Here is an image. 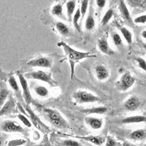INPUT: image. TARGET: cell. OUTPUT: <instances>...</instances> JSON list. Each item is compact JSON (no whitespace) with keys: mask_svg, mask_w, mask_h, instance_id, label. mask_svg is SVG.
<instances>
[{"mask_svg":"<svg viewBox=\"0 0 146 146\" xmlns=\"http://www.w3.org/2000/svg\"><path fill=\"white\" fill-rule=\"evenodd\" d=\"M58 46L62 47L63 48L65 54H66V57L68 58L70 65V69H71V79H73V78H74L75 64L78 62L84 59V58L95 57V56L92 55L91 52L78 51V50H76L75 49L72 48L68 44H66V42L63 41L59 42L58 43Z\"/></svg>","mask_w":146,"mask_h":146,"instance_id":"1","label":"cell"},{"mask_svg":"<svg viewBox=\"0 0 146 146\" xmlns=\"http://www.w3.org/2000/svg\"><path fill=\"white\" fill-rule=\"evenodd\" d=\"M44 112L46 113V115L50 123L54 127L60 129H66L70 127L68 122L57 110L51 109V108H46L44 110Z\"/></svg>","mask_w":146,"mask_h":146,"instance_id":"2","label":"cell"},{"mask_svg":"<svg viewBox=\"0 0 146 146\" xmlns=\"http://www.w3.org/2000/svg\"><path fill=\"white\" fill-rule=\"evenodd\" d=\"M73 99L79 104L94 103L100 101V99L96 95L86 91H78L72 94Z\"/></svg>","mask_w":146,"mask_h":146,"instance_id":"3","label":"cell"},{"mask_svg":"<svg viewBox=\"0 0 146 146\" xmlns=\"http://www.w3.org/2000/svg\"><path fill=\"white\" fill-rule=\"evenodd\" d=\"M27 77L28 78H32V79H35V80L45 82V83L50 85L52 86H55L57 85L56 82L55 81L53 78H52L51 74L42 71V70H38V71L29 73L27 75Z\"/></svg>","mask_w":146,"mask_h":146,"instance_id":"4","label":"cell"},{"mask_svg":"<svg viewBox=\"0 0 146 146\" xmlns=\"http://www.w3.org/2000/svg\"><path fill=\"white\" fill-rule=\"evenodd\" d=\"M25 110L27 113L29 115L30 120H31V122H32V124L35 126V127L37 129L40 130V131L42 132H48L49 131L50 129L48 126H47L45 123L42 122V121L40 120V118H39L36 114L33 112L31 108L29 106V105H25Z\"/></svg>","mask_w":146,"mask_h":146,"instance_id":"5","label":"cell"},{"mask_svg":"<svg viewBox=\"0 0 146 146\" xmlns=\"http://www.w3.org/2000/svg\"><path fill=\"white\" fill-rule=\"evenodd\" d=\"M18 79H19V81H20L21 86L22 90H23V100H24V101H25L27 105H29L30 103L32 102L33 99H32L31 91H30L29 88L27 78L21 72H18Z\"/></svg>","mask_w":146,"mask_h":146,"instance_id":"6","label":"cell"},{"mask_svg":"<svg viewBox=\"0 0 146 146\" xmlns=\"http://www.w3.org/2000/svg\"><path fill=\"white\" fill-rule=\"evenodd\" d=\"M135 82V78L131 76L129 72H126L123 73V75L121 76L118 85L121 91H126L132 86Z\"/></svg>","mask_w":146,"mask_h":146,"instance_id":"7","label":"cell"},{"mask_svg":"<svg viewBox=\"0 0 146 146\" xmlns=\"http://www.w3.org/2000/svg\"><path fill=\"white\" fill-rule=\"evenodd\" d=\"M27 65L33 67L50 68L52 66V60L48 57L40 56L27 62Z\"/></svg>","mask_w":146,"mask_h":146,"instance_id":"8","label":"cell"},{"mask_svg":"<svg viewBox=\"0 0 146 146\" xmlns=\"http://www.w3.org/2000/svg\"><path fill=\"white\" fill-rule=\"evenodd\" d=\"M2 131L5 132H23L24 129L20 124L13 121H5L2 124Z\"/></svg>","mask_w":146,"mask_h":146,"instance_id":"9","label":"cell"},{"mask_svg":"<svg viewBox=\"0 0 146 146\" xmlns=\"http://www.w3.org/2000/svg\"><path fill=\"white\" fill-rule=\"evenodd\" d=\"M98 44V48L99 50L104 54H106L108 56H112L115 53V52L112 50L110 47L109 44H108V40L106 37H101L98 40L97 42Z\"/></svg>","mask_w":146,"mask_h":146,"instance_id":"10","label":"cell"},{"mask_svg":"<svg viewBox=\"0 0 146 146\" xmlns=\"http://www.w3.org/2000/svg\"><path fill=\"white\" fill-rule=\"evenodd\" d=\"M140 101L136 96H131L124 102V108L129 111H135L139 108Z\"/></svg>","mask_w":146,"mask_h":146,"instance_id":"11","label":"cell"},{"mask_svg":"<svg viewBox=\"0 0 146 146\" xmlns=\"http://www.w3.org/2000/svg\"><path fill=\"white\" fill-rule=\"evenodd\" d=\"M95 73H96V78L101 81L107 80L109 78L110 75L109 71L104 65L96 66V68H95Z\"/></svg>","mask_w":146,"mask_h":146,"instance_id":"12","label":"cell"},{"mask_svg":"<svg viewBox=\"0 0 146 146\" xmlns=\"http://www.w3.org/2000/svg\"><path fill=\"white\" fill-rule=\"evenodd\" d=\"M85 121L87 124L93 129H100L103 126V121L101 118H96V117H86Z\"/></svg>","mask_w":146,"mask_h":146,"instance_id":"13","label":"cell"},{"mask_svg":"<svg viewBox=\"0 0 146 146\" xmlns=\"http://www.w3.org/2000/svg\"><path fill=\"white\" fill-rule=\"evenodd\" d=\"M15 107V102L13 98H10L7 102H5L3 106L0 108V117L5 115L9 114L11 113Z\"/></svg>","mask_w":146,"mask_h":146,"instance_id":"14","label":"cell"},{"mask_svg":"<svg viewBox=\"0 0 146 146\" xmlns=\"http://www.w3.org/2000/svg\"><path fill=\"white\" fill-rule=\"evenodd\" d=\"M121 123L123 124H129V123H137L146 122V116L144 115H132V116L126 117L121 120Z\"/></svg>","mask_w":146,"mask_h":146,"instance_id":"15","label":"cell"},{"mask_svg":"<svg viewBox=\"0 0 146 146\" xmlns=\"http://www.w3.org/2000/svg\"><path fill=\"white\" fill-rule=\"evenodd\" d=\"M119 10L121 12V15H122V17H123L125 21H128L130 23H132V19H131L130 13L129 11V10H128L127 7H126V4H125V2L123 0H120Z\"/></svg>","mask_w":146,"mask_h":146,"instance_id":"16","label":"cell"},{"mask_svg":"<svg viewBox=\"0 0 146 146\" xmlns=\"http://www.w3.org/2000/svg\"><path fill=\"white\" fill-rule=\"evenodd\" d=\"M108 111V108L106 107L100 106V107H95V108H88V109H86L82 110V113H85V114L90 115V114H104Z\"/></svg>","mask_w":146,"mask_h":146,"instance_id":"17","label":"cell"},{"mask_svg":"<svg viewBox=\"0 0 146 146\" xmlns=\"http://www.w3.org/2000/svg\"><path fill=\"white\" fill-rule=\"evenodd\" d=\"M75 7H76V3L74 0H69L68 2H66V14H67V18L70 21L72 18V15L74 14V12L75 10Z\"/></svg>","mask_w":146,"mask_h":146,"instance_id":"18","label":"cell"},{"mask_svg":"<svg viewBox=\"0 0 146 146\" xmlns=\"http://www.w3.org/2000/svg\"><path fill=\"white\" fill-rule=\"evenodd\" d=\"M146 136V132L143 129H137L132 131L129 135L130 139L133 140H141Z\"/></svg>","mask_w":146,"mask_h":146,"instance_id":"19","label":"cell"},{"mask_svg":"<svg viewBox=\"0 0 146 146\" xmlns=\"http://www.w3.org/2000/svg\"><path fill=\"white\" fill-rule=\"evenodd\" d=\"M80 18H81V13H80V8H78L75 11V14H74V16L72 17V23L74 27L75 28V29L79 33L81 32V29H80V24H79V20H80Z\"/></svg>","mask_w":146,"mask_h":146,"instance_id":"20","label":"cell"},{"mask_svg":"<svg viewBox=\"0 0 146 146\" xmlns=\"http://www.w3.org/2000/svg\"><path fill=\"white\" fill-rule=\"evenodd\" d=\"M78 138H80L82 139H84L86 141H88L89 143H93L96 145H101L102 144L104 139L102 137L95 136H88V137H78Z\"/></svg>","mask_w":146,"mask_h":146,"instance_id":"21","label":"cell"},{"mask_svg":"<svg viewBox=\"0 0 146 146\" xmlns=\"http://www.w3.org/2000/svg\"><path fill=\"white\" fill-rule=\"evenodd\" d=\"M51 13L53 15L55 16L58 17L60 18H63V19H66V18L64 15L63 12V6L61 4H56L53 7L51 10Z\"/></svg>","mask_w":146,"mask_h":146,"instance_id":"22","label":"cell"},{"mask_svg":"<svg viewBox=\"0 0 146 146\" xmlns=\"http://www.w3.org/2000/svg\"><path fill=\"white\" fill-rule=\"evenodd\" d=\"M56 28L60 35L62 36H67L70 34V29L63 22H57L56 23Z\"/></svg>","mask_w":146,"mask_h":146,"instance_id":"23","label":"cell"},{"mask_svg":"<svg viewBox=\"0 0 146 146\" xmlns=\"http://www.w3.org/2000/svg\"><path fill=\"white\" fill-rule=\"evenodd\" d=\"M120 31H121V33L123 36V37L124 38V40H126V42L128 44H131L133 41L132 38V34L130 32L129 30L126 27H121L120 28Z\"/></svg>","mask_w":146,"mask_h":146,"instance_id":"24","label":"cell"},{"mask_svg":"<svg viewBox=\"0 0 146 146\" xmlns=\"http://www.w3.org/2000/svg\"><path fill=\"white\" fill-rule=\"evenodd\" d=\"M95 27V19L94 18L93 15L91 13V12H90L89 14L88 15L86 20V23H85V28L88 31H91Z\"/></svg>","mask_w":146,"mask_h":146,"instance_id":"25","label":"cell"},{"mask_svg":"<svg viewBox=\"0 0 146 146\" xmlns=\"http://www.w3.org/2000/svg\"><path fill=\"white\" fill-rule=\"evenodd\" d=\"M113 14H114V11H113V9H109L106 11V13H105L104 16L102 17V21H101V24L102 26H105L107 25L110 20H111V18H113Z\"/></svg>","mask_w":146,"mask_h":146,"instance_id":"26","label":"cell"},{"mask_svg":"<svg viewBox=\"0 0 146 146\" xmlns=\"http://www.w3.org/2000/svg\"><path fill=\"white\" fill-rule=\"evenodd\" d=\"M35 91L36 95H38L41 97H46L49 94L48 88L45 86H38L35 87Z\"/></svg>","mask_w":146,"mask_h":146,"instance_id":"27","label":"cell"},{"mask_svg":"<svg viewBox=\"0 0 146 146\" xmlns=\"http://www.w3.org/2000/svg\"><path fill=\"white\" fill-rule=\"evenodd\" d=\"M8 83L9 84H10V86L11 87V88L13 90V91H15L16 93H19V92H20L19 85H18V82L15 80V78L13 75H11V76L9 78Z\"/></svg>","mask_w":146,"mask_h":146,"instance_id":"28","label":"cell"},{"mask_svg":"<svg viewBox=\"0 0 146 146\" xmlns=\"http://www.w3.org/2000/svg\"><path fill=\"white\" fill-rule=\"evenodd\" d=\"M9 94H10V92H9L8 90L5 89V88H2L0 91V108H2L5 103V101L7 100Z\"/></svg>","mask_w":146,"mask_h":146,"instance_id":"29","label":"cell"},{"mask_svg":"<svg viewBox=\"0 0 146 146\" xmlns=\"http://www.w3.org/2000/svg\"><path fill=\"white\" fill-rule=\"evenodd\" d=\"M112 40H113V43L115 46L120 47L123 45V41H122V38L121 36H120L119 34L118 33H113L112 35Z\"/></svg>","mask_w":146,"mask_h":146,"instance_id":"30","label":"cell"},{"mask_svg":"<svg viewBox=\"0 0 146 146\" xmlns=\"http://www.w3.org/2000/svg\"><path fill=\"white\" fill-rule=\"evenodd\" d=\"M18 119L21 121L22 123H23L24 126H26L27 127H29V128L32 127V122H31V121H30V120L29 119L27 116H26L25 115L18 114Z\"/></svg>","mask_w":146,"mask_h":146,"instance_id":"31","label":"cell"},{"mask_svg":"<svg viewBox=\"0 0 146 146\" xmlns=\"http://www.w3.org/2000/svg\"><path fill=\"white\" fill-rule=\"evenodd\" d=\"M88 2L89 0H82L81 5H80V13H81V17H84L85 15L86 14L87 10L88 8Z\"/></svg>","mask_w":146,"mask_h":146,"instance_id":"32","label":"cell"},{"mask_svg":"<svg viewBox=\"0 0 146 146\" xmlns=\"http://www.w3.org/2000/svg\"><path fill=\"white\" fill-rule=\"evenodd\" d=\"M62 145L65 146H79L80 145V143L73 139H65L62 143Z\"/></svg>","mask_w":146,"mask_h":146,"instance_id":"33","label":"cell"},{"mask_svg":"<svg viewBox=\"0 0 146 146\" xmlns=\"http://www.w3.org/2000/svg\"><path fill=\"white\" fill-rule=\"evenodd\" d=\"M136 62H137L138 66L140 69L146 72V61L144 58H141V57H137L136 58Z\"/></svg>","mask_w":146,"mask_h":146,"instance_id":"34","label":"cell"},{"mask_svg":"<svg viewBox=\"0 0 146 146\" xmlns=\"http://www.w3.org/2000/svg\"><path fill=\"white\" fill-rule=\"evenodd\" d=\"M134 23H146V14L142 15L137 17L134 20Z\"/></svg>","mask_w":146,"mask_h":146,"instance_id":"35","label":"cell"},{"mask_svg":"<svg viewBox=\"0 0 146 146\" xmlns=\"http://www.w3.org/2000/svg\"><path fill=\"white\" fill-rule=\"evenodd\" d=\"M118 143H117L115 140L113 138H112L111 137H108L106 139V145H109V146H116L118 145L119 144H118Z\"/></svg>","mask_w":146,"mask_h":146,"instance_id":"36","label":"cell"},{"mask_svg":"<svg viewBox=\"0 0 146 146\" xmlns=\"http://www.w3.org/2000/svg\"><path fill=\"white\" fill-rule=\"evenodd\" d=\"M107 3V0H96V5L99 8L102 9L105 7Z\"/></svg>","mask_w":146,"mask_h":146,"instance_id":"37","label":"cell"},{"mask_svg":"<svg viewBox=\"0 0 146 146\" xmlns=\"http://www.w3.org/2000/svg\"><path fill=\"white\" fill-rule=\"evenodd\" d=\"M25 140H21V139H18V140H13V141H10L9 143V145H20L25 143Z\"/></svg>","mask_w":146,"mask_h":146,"instance_id":"38","label":"cell"},{"mask_svg":"<svg viewBox=\"0 0 146 146\" xmlns=\"http://www.w3.org/2000/svg\"><path fill=\"white\" fill-rule=\"evenodd\" d=\"M141 36H143V38L146 39V30H144V31H143V32H142Z\"/></svg>","mask_w":146,"mask_h":146,"instance_id":"39","label":"cell"},{"mask_svg":"<svg viewBox=\"0 0 146 146\" xmlns=\"http://www.w3.org/2000/svg\"><path fill=\"white\" fill-rule=\"evenodd\" d=\"M143 46H144V48H145V50H146V44H144V45H143Z\"/></svg>","mask_w":146,"mask_h":146,"instance_id":"40","label":"cell"}]
</instances>
